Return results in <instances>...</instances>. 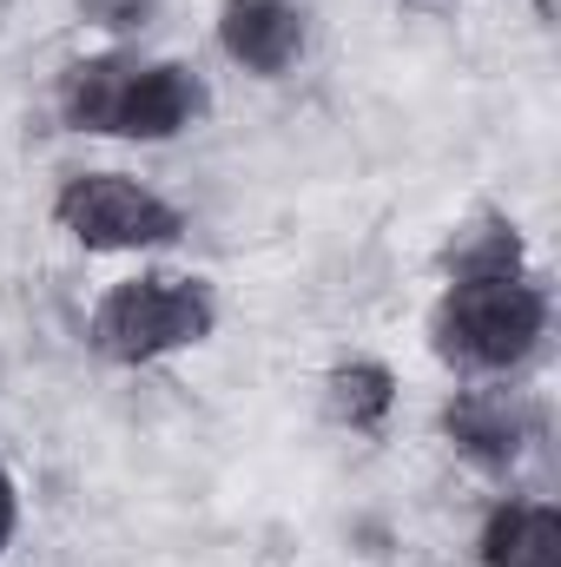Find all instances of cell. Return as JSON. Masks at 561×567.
<instances>
[{"instance_id":"cell-1","label":"cell","mask_w":561,"mask_h":567,"mask_svg":"<svg viewBox=\"0 0 561 567\" xmlns=\"http://www.w3.org/2000/svg\"><path fill=\"white\" fill-rule=\"evenodd\" d=\"M542 290L522 278H462L436 310V343L449 363L469 370H509L542 337Z\"/></svg>"},{"instance_id":"cell-2","label":"cell","mask_w":561,"mask_h":567,"mask_svg":"<svg viewBox=\"0 0 561 567\" xmlns=\"http://www.w3.org/2000/svg\"><path fill=\"white\" fill-rule=\"evenodd\" d=\"M212 323H218V310H212V290L198 278H133L100 303L93 343L113 363H152L165 350L205 343Z\"/></svg>"},{"instance_id":"cell-3","label":"cell","mask_w":561,"mask_h":567,"mask_svg":"<svg viewBox=\"0 0 561 567\" xmlns=\"http://www.w3.org/2000/svg\"><path fill=\"white\" fill-rule=\"evenodd\" d=\"M60 225L86 245V251H145L178 238V212L165 198H152L145 185L120 178V172H86L60 192Z\"/></svg>"},{"instance_id":"cell-4","label":"cell","mask_w":561,"mask_h":567,"mask_svg":"<svg viewBox=\"0 0 561 567\" xmlns=\"http://www.w3.org/2000/svg\"><path fill=\"white\" fill-rule=\"evenodd\" d=\"M198 106H205V93H198V80L185 66H133V80L120 93L113 133H126V140H172L178 126H192Z\"/></svg>"},{"instance_id":"cell-5","label":"cell","mask_w":561,"mask_h":567,"mask_svg":"<svg viewBox=\"0 0 561 567\" xmlns=\"http://www.w3.org/2000/svg\"><path fill=\"white\" fill-rule=\"evenodd\" d=\"M218 33H225V53L245 60L252 73H284L304 47V20L284 0H232Z\"/></svg>"},{"instance_id":"cell-6","label":"cell","mask_w":561,"mask_h":567,"mask_svg":"<svg viewBox=\"0 0 561 567\" xmlns=\"http://www.w3.org/2000/svg\"><path fill=\"white\" fill-rule=\"evenodd\" d=\"M482 561L489 567H561V515L555 508H536V502L496 508L489 528H482Z\"/></svg>"},{"instance_id":"cell-7","label":"cell","mask_w":561,"mask_h":567,"mask_svg":"<svg viewBox=\"0 0 561 567\" xmlns=\"http://www.w3.org/2000/svg\"><path fill=\"white\" fill-rule=\"evenodd\" d=\"M442 423H449V435H456L462 455H476V462H489V468H502V462L522 455V416H516L502 396H462V403H449Z\"/></svg>"},{"instance_id":"cell-8","label":"cell","mask_w":561,"mask_h":567,"mask_svg":"<svg viewBox=\"0 0 561 567\" xmlns=\"http://www.w3.org/2000/svg\"><path fill=\"white\" fill-rule=\"evenodd\" d=\"M126 80H133L126 60H86V66H73V73H67V126H80V133H113Z\"/></svg>"},{"instance_id":"cell-9","label":"cell","mask_w":561,"mask_h":567,"mask_svg":"<svg viewBox=\"0 0 561 567\" xmlns=\"http://www.w3.org/2000/svg\"><path fill=\"white\" fill-rule=\"evenodd\" d=\"M390 403H397V377L384 363H344L330 377V410L350 429H377L390 416Z\"/></svg>"},{"instance_id":"cell-10","label":"cell","mask_w":561,"mask_h":567,"mask_svg":"<svg viewBox=\"0 0 561 567\" xmlns=\"http://www.w3.org/2000/svg\"><path fill=\"white\" fill-rule=\"evenodd\" d=\"M449 258H456V278H509L522 258V238H516V225H476Z\"/></svg>"},{"instance_id":"cell-11","label":"cell","mask_w":561,"mask_h":567,"mask_svg":"<svg viewBox=\"0 0 561 567\" xmlns=\"http://www.w3.org/2000/svg\"><path fill=\"white\" fill-rule=\"evenodd\" d=\"M86 13H100L106 27H140L152 13V0H86Z\"/></svg>"},{"instance_id":"cell-12","label":"cell","mask_w":561,"mask_h":567,"mask_svg":"<svg viewBox=\"0 0 561 567\" xmlns=\"http://www.w3.org/2000/svg\"><path fill=\"white\" fill-rule=\"evenodd\" d=\"M7 535H13V482L0 468V548H7Z\"/></svg>"}]
</instances>
